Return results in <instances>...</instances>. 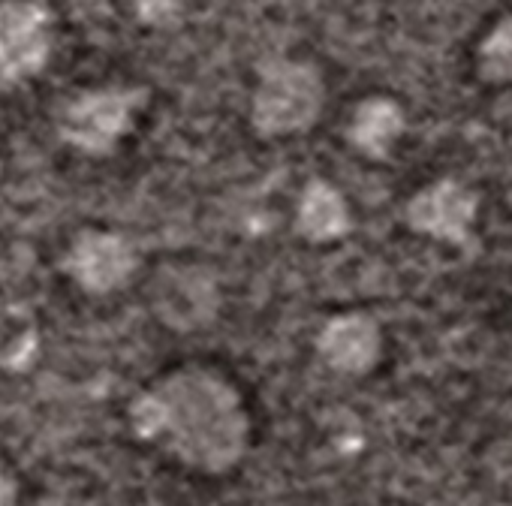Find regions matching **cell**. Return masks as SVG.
<instances>
[{
	"instance_id": "obj_7",
	"label": "cell",
	"mask_w": 512,
	"mask_h": 506,
	"mask_svg": "<svg viewBox=\"0 0 512 506\" xmlns=\"http://www.w3.org/2000/svg\"><path fill=\"white\" fill-rule=\"evenodd\" d=\"M317 353L332 371H338L344 377H362L383 356L380 323L362 311L338 314L320 329Z\"/></svg>"
},
{
	"instance_id": "obj_11",
	"label": "cell",
	"mask_w": 512,
	"mask_h": 506,
	"mask_svg": "<svg viewBox=\"0 0 512 506\" xmlns=\"http://www.w3.org/2000/svg\"><path fill=\"white\" fill-rule=\"evenodd\" d=\"M181 10V0H139V19L148 25H169Z\"/></svg>"
},
{
	"instance_id": "obj_13",
	"label": "cell",
	"mask_w": 512,
	"mask_h": 506,
	"mask_svg": "<svg viewBox=\"0 0 512 506\" xmlns=\"http://www.w3.org/2000/svg\"><path fill=\"white\" fill-rule=\"evenodd\" d=\"M494 506H512V503H494Z\"/></svg>"
},
{
	"instance_id": "obj_10",
	"label": "cell",
	"mask_w": 512,
	"mask_h": 506,
	"mask_svg": "<svg viewBox=\"0 0 512 506\" xmlns=\"http://www.w3.org/2000/svg\"><path fill=\"white\" fill-rule=\"evenodd\" d=\"M476 73L485 85H512V16L500 19L476 49Z\"/></svg>"
},
{
	"instance_id": "obj_4",
	"label": "cell",
	"mask_w": 512,
	"mask_h": 506,
	"mask_svg": "<svg viewBox=\"0 0 512 506\" xmlns=\"http://www.w3.org/2000/svg\"><path fill=\"white\" fill-rule=\"evenodd\" d=\"M52 13L37 0L0 4V82L19 85L43 73L52 55Z\"/></svg>"
},
{
	"instance_id": "obj_8",
	"label": "cell",
	"mask_w": 512,
	"mask_h": 506,
	"mask_svg": "<svg viewBox=\"0 0 512 506\" xmlns=\"http://www.w3.org/2000/svg\"><path fill=\"white\" fill-rule=\"evenodd\" d=\"M296 229L311 244H329L344 238L353 229V217L344 193L323 178L308 181L296 205Z\"/></svg>"
},
{
	"instance_id": "obj_1",
	"label": "cell",
	"mask_w": 512,
	"mask_h": 506,
	"mask_svg": "<svg viewBox=\"0 0 512 506\" xmlns=\"http://www.w3.org/2000/svg\"><path fill=\"white\" fill-rule=\"evenodd\" d=\"M130 425L178 464L211 476L232 470L250 437L238 389L202 365H184L139 392L130 404Z\"/></svg>"
},
{
	"instance_id": "obj_3",
	"label": "cell",
	"mask_w": 512,
	"mask_h": 506,
	"mask_svg": "<svg viewBox=\"0 0 512 506\" xmlns=\"http://www.w3.org/2000/svg\"><path fill=\"white\" fill-rule=\"evenodd\" d=\"M145 88H97L73 97L58 112V136L91 157H106L130 133Z\"/></svg>"
},
{
	"instance_id": "obj_12",
	"label": "cell",
	"mask_w": 512,
	"mask_h": 506,
	"mask_svg": "<svg viewBox=\"0 0 512 506\" xmlns=\"http://www.w3.org/2000/svg\"><path fill=\"white\" fill-rule=\"evenodd\" d=\"M0 506H19V488L10 473L0 470Z\"/></svg>"
},
{
	"instance_id": "obj_6",
	"label": "cell",
	"mask_w": 512,
	"mask_h": 506,
	"mask_svg": "<svg viewBox=\"0 0 512 506\" xmlns=\"http://www.w3.org/2000/svg\"><path fill=\"white\" fill-rule=\"evenodd\" d=\"M67 275L88 293L103 296L121 290L139 269V250L136 244L109 229H85L73 238L67 257Z\"/></svg>"
},
{
	"instance_id": "obj_2",
	"label": "cell",
	"mask_w": 512,
	"mask_h": 506,
	"mask_svg": "<svg viewBox=\"0 0 512 506\" xmlns=\"http://www.w3.org/2000/svg\"><path fill=\"white\" fill-rule=\"evenodd\" d=\"M326 106L323 73L308 61L275 58L263 64L250 100V124L266 139L296 136L317 124Z\"/></svg>"
},
{
	"instance_id": "obj_9",
	"label": "cell",
	"mask_w": 512,
	"mask_h": 506,
	"mask_svg": "<svg viewBox=\"0 0 512 506\" xmlns=\"http://www.w3.org/2000/svg\"><path fill=\"white\" fill-rule=\"evenodd\" d=\"M407 127L404 109L392 97H368L353 109L347 139L371 160H386Z\"/></svg>"
},
{
	"instance_id": "obj_5",
	"label": "cell",
	"mask_w": 512,
	"mask_h": 506,
	"mask_svg": "<svg viewBox=\"0 0 512 506\" xmlns=\"http://www.w3.org/2000/svg\"><path fill=\"white\" fill-rule=\"evenodd\" d=\"M476 214L479 193L458 178H437L434 184L416 190L404 208V220L413 232L458 247H470Z\"/></svg>"
}]
</instances>
